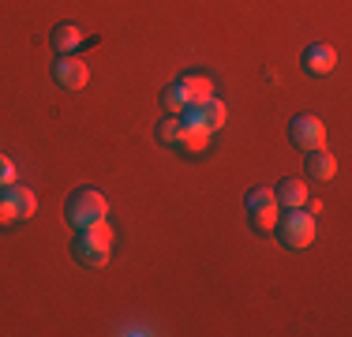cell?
<instances>
[{
  "label": "cell",
  "mask_w": 352,
  "mask_h": 337,
  "mask_svg": "<svg viewBox=\"0 0 352 337\" xmlns=\"http://www.w3.org/2000/svg\"><path fill=\"white\" fill-rule=\"evenodd\" d=\"M64 210H68V225H72V229H87V225L109 217V202H105L102 191H94V188H79L68 199V206H64Z\"/></svg>",
  "instance_id": "6da1fadb"
},
{
  "label": "cell",
  "mask_w": 352,
  "mask_h": 337,
  "mask_svg": "<svg viewBox=\"0 0 352 337\" xmlns=\"http://www.w3.org/2000/svg\"><path fill=\"white\" fill-rule=\"evenodd\" d=\"M274 232H278L281 243H285V248H292V251L311 248V243H315V214H307L304 206L289 210V214L278 221V229H274Z\"/></svg>",
  "instance_id": "7a4b0ae2"
},
{
  "label": "cell",
  "mask_w": 352,
  "mask_h": 337,
  "mask_svg": "<svg viewBox=\"0 0 352 337\" xmlns=\"http://www.w3.org/2000/svg\"><path fill=\"white\" fill-rule=\"evenodd\" d=\"M289 139L296 142L300 150H322L326 146V128H322V120L311 113H300L296 120L289 124Z\"/></svg>",
  "instance_id": "3957f363"
},
{
  "label": "cell",
  "mask_w": 352,
  "mask_h": 337,
  "mask_svg": "<svg viewBox=\"0 0 352 337\" xmlns=\"http://www.w3.org/2000/svg\"><path fill=\"white\" fill-rule=\"evenodd\" d=\"M72 255H75V263H79V266L102 270L109 263V243H98L94 236L79 232V236H75V243H72Z\"/></svg>",
  "instance_id": "277c9868"
},
{
  "label": "cell",
  "mask_w": 352,
  "mask_h": 337,
  "mask_svg": "<svg viewBox=\"0 0 352 337\" xmlns=\"http://www.w3.org/2000/svg\"><path fill=\"white\" fill-rule=\"evenodd\" d=\"M53 79L60 83L64 90H82L87 87V79H90V67L79 61V56H60V61L53 64Z\"/></svg>",
  "instance_id": "5b68a950"
},
{
  "label": "cell",
  "mask_w": 352,
  "mask_h": 337,
  "mask_svg": "<svg viewBox=\"0 0 352 337\" xmlns=\"http://www.w3.org/2000/svg\"><path fill=\"white\" fill-rule=\"evenodd\" d=\"M0 195L15 206V217H34L38 214V195L30 188H19V184H8V188H0Z\"/></svg>",
  "instance_id": "8992f818"
},
{
  "label": "cell",
  "mask_w": 352,
  "mask_h": 337,
  "mask_svg": "<svg viewBox=\"0 0 352 337\" xmlns=\"http://www.w3.org/2000/svg\"><path fill=\"white\" fill-rule=\"evenodd\" d=\"M87 41V30L79 27V23H60V27L53 30V49L60 56H68V53H75V49Z\"/></svg>",
  "instance_id": "52a82bcc"
},
{
  "label": "cell",
  "mask_w": 352,
  "mask_h": 337,
  "mask_svg": "<svg viewBox=\"0 0 352 337\" xmlns=\"http://www.w3.org/2000/svg\"><path fill=\"white\" fill-rule=\"evenodd\" d=\"M307 176L311 180H333L338 176V157L330 150H307Z\"/></svg>",
  "instance_id": "ba28073f"
},
{
  "label": "cell",
  "mask_w": 352,
  "mask_h": 337,
  "mask_svg": "<svg viewBox=\"0 0 352 337\" xmlns=\"http://www.w3.org/2000/svg\"><path fill=\"white\" fill-rule=\"evenodd\" d=\"M304 64H307V72H311V75H330L333 64H338V53H333L330 45H311L304 53Z\"/></svg>",
  "instance_id": "9c48e42d"
},
{
  "label": "cell",
  "mask_w": 352,
  "mask_h": 337,
  "mask_svg": "<svg viewBox=\"0 0 352 337\" xmlns=\"http://www.w3.org/2000/svg\"><path fill=\"white\" fill-rule=\"evenodd\" d=\"M274 199H278L285 210H300V206L307 202V188H304V180H292V176H289V180H281V188L274 191Z\"/></svg>",
  "instance_id": "30bf717a"
},
{
  "label": "cell",
  "mask_w": 352,
  "mask_h": 337,
  "mask_svg": "<svg viewBox=\"0 0 352 337\" xmlns=\"http://www.w3.org/2000/svg\"><path fill=\"white\" fill-rule=\"evenodd\" d=\"M154 139L162 142V146H173V150H176V146H180V139H184V120H180L176 113H169L162 124H157Z\"/></svg>",
  "instance_id": "8fae6325"
},
{
  "label": "cell",
  "mask_w": 352,
  "mask_h": 337,
  "mask_svg": "<svg viewBox=\"0 0 352 337\" xmlns=\"http://www.w3.org/2000/svg\"><path fill=\"white\" fill-rule=\"evenodd\" d=\"M180 87L188 90V98H191V105H195V101H206V98H214V83L206 79V75H184L180 79Z\"/></svg>",
  "instance_id": "7c38bea8"
},
{
  "label": "cell",
  "mask_w": 352,
  "mask_h": 337,
  "mask_svg": "<svg viewBox=\"0 0 352 337\" xmlns=\"http://www.w3.org/2000/svg\"><path fill=\"white\" fill-rule=\"evenodd\" d=\"M206 146H210V131H203V128H184V139H180V146H176V150L199 157V154H206Z\"/></svg>",
  "instance_id": "4fadbf2b"
},
{
  "label": "cell",
  "mask_w": 352,
  "mask_h": 337,
  "mask_svg": "<svg viewBox=\"0 0 352 337\" xmlns=\"http://www.w3.org/2000/svg\"><path fill=\"white\" fill-rule=\"evenodd\" d=\"M278 221H281V214H278V202H270V206H258V210H251V225H255V232H274V229H278Z\"/></svg>",
  "instance_id": "5bb4252c"
},
{
  "label": "cell",
  "mask_w": 352,
  "mask_h": 337,
  "mask_svg": "<svg viewBox=\"0 0 352 337\" xmlns=\"http://www.w3.org/2000/svg\"><path fill=\"white\" fill-rule=\"evenodd\" d=\"M162 101H165V109H169V113H176V116H180V113H184V109H188V105H191V98H188V90H184V87H180V83H173V87H169V90H165V98H162Z\"/></svg>",
  "instance_id": "9a60e30c"
},
{
  "label": "cell",
  "mask_w": 352,
  "mask_h": 337,
  "mask_svg": "<svg viewBox=\"0 0 352 337\" xmlns=\"http://www.w3.org/2000/svg\"><path fill=\"white\" fill-rule=\"evenodd\" d=\"M79 232L94 236L98 243H109V248H113V240H116V232L109 229V221H105V217H102V221H94V225H87V229H79Z\"/></svg>",
  "instance_id": "2e32d148"
},
{
  "label": "cell",
  "mask_w": 352,
  "mask_h": 337,
  "mask_svg": "<svg viewBox=\"0 0 352 337\" xmlns=\"http://www.w3.org/2000/svg\"><path fill=\"white\" fill-rule=\"evenodd\" d=\"M244 202H248V210H258V206H270V202H278V199H274L270 188H251Z\"/></svg>",
  "instance_id": "e0dca14e"
},
{
  "label": "cell",
  "mask_w": 352,
  "mask_h": 337,
  "mask_svg": "<svg viewBox=\"0 0 352 337\" xmlns=\"http://www.w3.org/2000/svg\"><path fill=\"white\" fill-rule=\"evenodd\" d=\"M8 184H15V165H12V157L0 154V188H8Z\"/></svg>",
  "instance_id": "ac0fdd59"
},
{
  "label": "cell",
  "mask_w": 352,
  "mask_h": 337,
  "mask_svg": "<svg viewBox=\"0 0 352 337\" xmlns=\"http://www.w3.org/2000/svg\"><path fill=\"white\" fill-rule=\"evenodd\" d=\"M12 221H19V217H15V206H12L4 195H0V229H8Z\"/></svg>",
  "instance_id": "d6986e66"
}]
</instances>
